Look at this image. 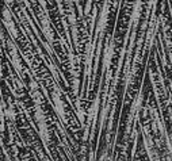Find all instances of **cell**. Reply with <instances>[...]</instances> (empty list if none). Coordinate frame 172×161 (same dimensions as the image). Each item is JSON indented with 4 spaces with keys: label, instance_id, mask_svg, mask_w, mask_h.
I'll use <instances>...</instances> for the list:
<instances>
[{
    "label": "cell",
    "instance_id": "obj_3",
    "mask_svg": "<svg viewBox=\"0 0 172 161\" xmlns=\"http://www.w3.org/2000/svg\"><path fill=\"white\" fill-rule=\"evenodd\" d=\"M0 75H1V64H0Z\"/></svg>",
    "mask_w": 172,
    "mask_h": 161
},
{
    "label": "cell",
    "instance_id": "obj_2",
    "mask_svg": "<svg viewBox=\"0 0 172 161\" xmlns=\"http://www.w3.org/2000/svg\"><path fill=\"white\" fill-rule=\"evenodd\" d=\"M4 1H6V3H8V4H10V3H11V1H12V0H4Z\"/></svg>",
    "mask_w": 172,
    "mask_h": 161
},
{
    "label": "cell",
    "instance_id": "obj_1",
    "mask_svg": "<svg viewBox=\"0 0 172 161\" xmlns=\"http://www.w3.org/2000/svg\"><path fill=\"white\" fill-rule=\"evenodd\" d=\"M53 99H54V104H56V108L58 111L60 115H64V108H63V102H61V99H60V95L56 92L53 95Z\"/></svg>",
    "mask_w": 172,
    "mask_h": 161
}]
</instances>
